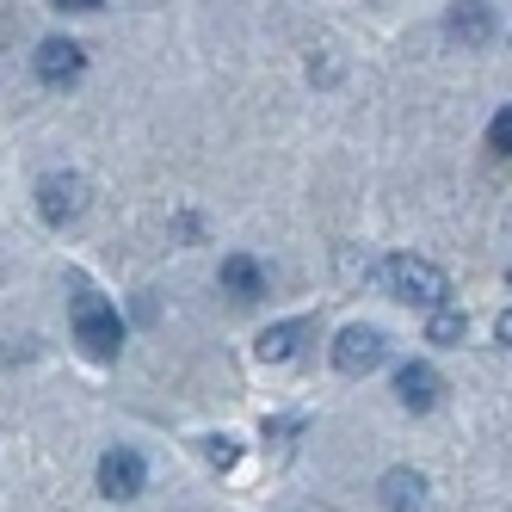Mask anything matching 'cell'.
I'll list each match as a JSON object with an SVG mask.
<instances>
[{
	"label": "cell",
	"mask_w": 512,
	"mask_h": 512,
	"mask_svg": "<svg viewBox=\"0 0 512 512\" xmlns=\"http://www.w3.org/2000/svg\"><path fill=\"white\" fill-rule=\"evenodd\" d=\"M75 340H81L93 358H118V346H124L118 309L105 303V297H93V290H75Z\"/></svg>",
	"instance_id": "1"
},
{
	"label": "cell",
	"mask_w": 512,
	"mask_h": 512,
	"mask_svg": "<svg viewBox=\"0 0 512 512\" xmlns=\"http://www.w3.org/2000/svg\"><path fill=\"white\" fill-rule=\"evenodd\" d=\"M401 303H420V309H438L445 303V272H438L432 260H389L383 272H377Z\"/></svg>",
	"instance_id": "2"
},
{
	"label": "cell",
	"mask_w": 512,
	"mask_h": 512,
	"mask_svg": "<svg viewBox=\"0 0 512 512\" xmlns=\"http://www.w3.org/2000/svg\"><path fill=\"white\" fill-rule=\"evenodd\" d=\"M383 358H389V340H383V327H346V334L334 340V364H340L346 377H371Z\"/></svg>",
	"instance_id": "3"
},
{
	"label": "cell",
	"mask_w": 512,
	"mask_h": 512,
	"mask_svg": "<svg viewBox=\"0 0 512 512\" xmlns=\"http://www.w3.org/2000/svg\"><path fill=\"white\" fill-rule=\"evenodd\" d=\"M142 482H149V469H142V457H136L130 445H118V451L99 457V494H105V500H136Z\"/></svg>",
	"instance_id": "4"
},
{
	"label": "cell",
	"mask_w": 512,
	"mask_h": 512,
	"mask_svg": "<svg viewBox=\"0 0 512 512\" xmlns=\"http://www.w3.org/2000/svg\"><path fill=\"white\" fill-rule=\"evenodd\" d=\"M38 210H44V223H75V216L87 210V186H81V179L75 173H50L44 179V186H38Z\"/></svg>",
	"instance_id": "5"
},
{
	"label": "cell",
	"mask_w": 512,
	"mask_h": 512,
	"mask_svg": "<svg viewBox=\"0 0 512 512\" xmlns=\"http://www.w3.org/2000/svg\"><path fill=\"white\" fill-rule=\"evenodd\" d=\"M395 395H401V408H408V414H432L438 395H445V377H438L432 364H401Z\"/></svg>",
	"instance_id": "6"
},
{
	"label": "cell",
	"mask_w": 512,
	"mask_h": 512,
	"mask_svg": "<svg viewBox=\"0 0 512 512\" xmlns=\"http://www.w3.org/2000/svg\"><path fill=\"white\" fill-rule=\"evenodd\" d=\"M445 31L463 44V50H482L494 38V13H488V0H457V7L445 13Z\"/></svg>",
	"instance_id": "7"
},
{
	"label": "cell",
	"mask_w": 512,
	"mask_h": 512,
	"mask_svg": "<svg viewBox=\"0 0 512 512\" xmlns=\"http://www.w3.org/2000/svg\"><path fill=\"white\" fill-rule=\"evenodd\" d=\"M81 68H87V50H81L75 38H50V44L38 50V75H44L50 87H68V81H81Z\"/></svg>",
	"instance_id": "8"
},
{
	"label": "cell",
	"mask_w": 512,
	"mask_h": 512,
	"mask_svg": "<svg viewBox=\"0 0 512 512\" xmlns=\"http://www.w3.org/2000/svg\"><path fill=\"white\" fill-rule=\"evenodd\" d=\"M223 290L235 303H253V297H266V272L247 260V253H229L223 260Z\"/></svg>",
	"instance_id": "9"
},
{
	"label": "cell",
	"mask_w": 512,
	"mask_h": 512,
	"mask_svg": "<svg viewBox=\"0 0 512 512\" xmlns=\"http://www.w3.org/2000/svg\"><path fill=\"white\" fill-rule=\"evenodd\" d=\"M420 500H426V475H414V469H389L383 475V506L389 512H420Z\"/></svg>",
	"instance_id": "10"
},
{
	"label": "cell",
	"mask_w": 512,
	"mask_h": 512,
	"mask_svg": "<svg viewBox=\"0 0 512 512\" xmlns=\"http://www.w3.org/2000/svg\"><path fill=\"white\" fill-rule=\"evenodd\" d=\"M309 340V321H284V327H266V334H260V346H253V352H260L266 364H284L290 352H297Z\"/></svg>",
	"instance_id": "11"
},
{
	"label": "cell",
	"mask_w": 512,
	"mask_h": 512,
	"mask_svg": "<svg viewBox=\"0 0 512 512\" xmlns=\"http://www.w3.org/2000/svg\"><path fill=\"white\" fill-rule=\"evenodd\" d=\"M463 334H469L463 309H445V303H438V309H432V321H426V340H432V346H457Z\"/></svg>",
	"instance_id": "12"
},
{
	"label": "cell",
	"mask_w": 512,
	"mask_h": 512,
	"mask_svg": "<svg viewBox=\"0 0 512 512\" xmlns=\"http://www.w3.org/2000/svg\"><path fill=\"white\" fill-rule=\"evenodd\" d=\"M488 149H494V155H512V105H506V112H494V124H488Z\"/></svg>",
	"instance_id": "13"
},
{
	"label": "cell",
	"mask_w": 512,
	"mask_h": 512,
	"mask_svg": "<svg viewBox=\"0 0 512 512\" xmlns=\"http://www.w3.org/2000/svg\"><path fill=\"white\" fill-rule=\"evenodd\" d=\"M204 457H210L216 469H229V463H235L241 451H235V438H229V432H216V438H204Z\"/></svg>",
	"instance_id": "14"
},
{
	"label": "cell",
	"mask_w": 512,
	"mask_h": 512,
	"mask_svg": "<svg viewBox=\"0 0 512 512\" xmlns=\"http://www.w3.org/2000/svg\"><path fill=\"white\" fill-rule=\"evenodd\" d=\"M56 7H62V13H93L99 0H56Z\"/></svg>",
	"instance_id": "15"
},
{
	"label": "cell",
	"mask_w": 512,
	"mask_h": 512,
	"mask_svg": "<svg viewBox=\"0 0 512 512\" xmlns=\"http://www.w3.org/2000/svg\"><path fill=\"white\" fill-rule=\"evenodd\" d=\"M500 346H512V309L500 315Z\"/></svg>",
	"instance_id": "16"
}]
</instances>
